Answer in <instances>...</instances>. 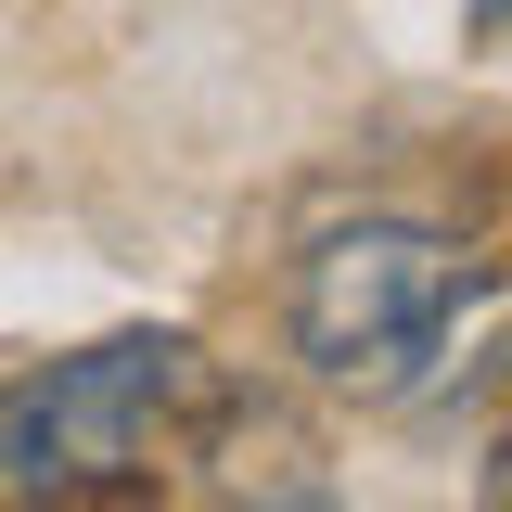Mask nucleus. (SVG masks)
<instances>
[{"instance_id":"7ed1b4c3","label":"nucleus","mask_w":512,"mask_h":512,"mask_svg":"<svg viewBox=\"0 0 512 512\" xmlns=\"http://www.w3.org/2000/svg\"><path fill=\"white\" fill-rule=\"evenodd\" d=\"M256 512H333V500H320V487H282V500H256Z\"/></svg>"},{"instance_id":"f03ea898","label":"nucleus","mask_w":512,"mask_h":512,"mask_svg":"<svg viewBox=\"0 0 512 512\" xmlns=\"http://www.w3.org/2000/svg\"><path fill=\"white\" fill-rule=\"evenodd\" d=\"M461 295H474V256L448 244V231H423V218H359V231L308 244V269H295V359L320 384L397 397L448 346Z\"/></svg>"},{"instance_id":"20e7f679","label":"nucleus","mask_w":512,"mask_h":512,"mask_svg":"<svg viewBox=\"0 0 512 512\" xmlns=\"http://www.w3.org/2000/svg\"><path fill=\"white\" fill-rule=\"evenodd\" d=\"M487 13H512V0H487Z\"/></svg>"},{"instance_id":"f257e3e1","label":"nucleus","mask_w":512,"mask_h":512,"mask_svg":"<svg viewBox=\"0 0 512 512\" xmlns=\"http://www.w3.org/2000/svg\"><path fill=\"white\" fill-rule=\"evenodd\" d=\"M192 397H205L192 333H103V346H77V359H52L39 384L0 397V474L52 487V500L128 487V474H154V448Z\"/></svg>"},{"instance_id":"39448f33","label":"nucleus","mask_w":512,"mask_h":512,"mask_svg":"<svg viewBox=\"0 0 512 512\" xmlns=\"http://www.w3.org/2000/svg\"><path fill=\"white\" fill-rule=\"evenodd\" d=\"M500 512H512V500H500Z\"/></svg>"}]
</instances>
